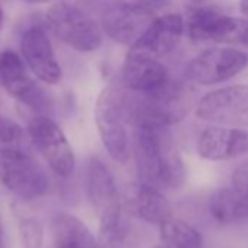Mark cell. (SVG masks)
Here are the masks:
<instances>
[{
  "label": "cell",
  "mask_w": 248,
  "mask_h": 248,
  "mask_svg": "<svg viewBox=\"0 0 248 248\" xmlns=\"http://www.w3.org/2000/svg\"><path fill=\"white\" fill-rule=\"evenodd\" d=\"M3 27V12H2V9H0V28Z\"/></svg>",
  "instance_id": "27"
},
{
  "label": "cell",
  "mask_w": 248,
  "mask_h": 248,
  "mask_svg": "<svg viewBox=\"0 0 248 248\" xmlns=\"http://www.w3.org/2000/svg\"><path fill=\"white\" fill-rule=\"evenodd\" d=\"M152 21V11L121 0L105 11L101 28L111 40L132 47Z\"/></svg>",
  "instance_id": "10"
},
{
  "label": "cell",
  "mask_w": 248,
  "mask_h": 248,
  "mask_svg": "<svg viewBox=\"0 0 248 248\" xmlns=\"http://www.w3.org/2000/svg\"><path fill=\"white\" fill-rule=\"evenodd\" d=\"M239 9L248 18V0H241V2H239Z\"/></svg>",
  "instance_id": "24"
},
{
  "label": "cell",
  "mask_w": 248,
  "mask_h": 248,
  "mask_svg": "<svg viewBox=\"0 0 248 248\" xmlns=\"http://www.w3.org/2000/svg\"><path fill=\"white\" fill-rule=\"evenodd\" d=\"M47 24L53 34L80 53L98 50L102 44V28L80 8L59 2L47 12Z\"/></svg>",
  "instance_id": "4"
},
{
  "label": "cell",
  "mask_w": 248,
  "mask_h": 248,
  "mask_svg": "<svg viewBox=\"0 0 248 248\" xmlns=\"http://www.w3.org/2000/svg\"><path fill=\"white\" fill-rule=\"evenodd\" d=\"M0 183L21 199L32 200L47 194L50 180L44 168L18 148H0Z\"/></svg>",
  "instance_id": "5"
},
{
  "label": "cell",
  "mask_w": 248,
  "mask_h": 248,
  "mask_svg": "<svg viewBox=\"0 0 248 248\" xmlns=\"http://www.w3.org/2000/svg\"><path fill=\"white\" fill-rule=\"evenodd\" d=\"M123 80L135 92L152 91L168 80L167 69L156 57L130 50L123 67Z\"/></svg>",
  "instance_id": "15"
},
{
  "label": "cell",
  "mask_w": 248,
  "mask_h": 248,
  "mask_svg": "<svg viewBox=\"0 0 248 248\" xmlns=\"http://www.w3.org/2000/svg\"><path fill=\"white\" fill-rule=\"evenodd\" d=\"M0 83L11 96L32 109H41L46 105L44 92L28 76L22 60L11 50L0 54Z\"/></svg>",
  "instance_id": "11"
},
{
  "label": "cell",
  "mask_w": 248,
  "mask_h": 248,
  "mask_svg": "<svg viewBox=\"0 0 248 248\" xmlns=\"http://www.w3.org/2000/svg\"><path fill=\"white\" fill-rule=\"evenodd\" d=\"M124 2H129V3H133V5H138V6H142L145 9H149L154 12V9H158L164 5H167L170 0H124Z\"/></svg>",
  "instance_id": "23"
},
{
  "label": "cell",
  "mask_w": 248,
  "mask_h": 248,
  "mask_svg": "<svg viewBox=\"0 0 248 248\" xmlns=\"http://www.w3.org/2000/svg\"><path fill=\"white\" fill-rule=\"evenodd\" d=\"M155 248H168V247H167V245L164 244V245H158V247H155Z\"/></svg>",
  "instance_id": "28"
},
{
  "label": "cell",
  "mask_w": 248,
  "mask_h": 248,
  "mask_svg": "<svg viewBox=\"0 0 248 248\" xmlns=\"http://www.w3.org/2000/svg\"><path fill=\"white\" fill-rule=\"evenodd\" d=\"M3 244V226H2V220H0V248H2Z\"/></svg>",
  "instance_id": "26"
},
{
  "label": "cell",
  "mask_w": 248,
  "mask_h": 248,
  "mask_svg": "<svg viewBox=\"0 0 248 248\" xmlns=\"http://www.w3.org/2000/svg\"><path fill=\"white\" fill-rule=\"evenodd\" d=\"M86 186L91 204L99 220L102 239L105 242L115 241L121 216L120 196L111 171L98 158H92L88 165Z\"/></svg>",
  "instance_id": "6"
},
{
  "label": "cell",
  "mask_w": 248,
  "mask_h": 248,
  "mask_svg": "<svg viewBox=\"0 0 248 248\" xmlns=\"http://www.w3.org/2000/svg\"><path fill=\"white\" fill-rule=\"evenodd\" d=\"M232 210L233 220L248 216V162L232 175L231 184L222 188Z\"/></svg>",
  "instance_id": "19"
},
{
  "label": "cell",
  "mask_w": 248,
  "mask_h": 248,
  "mask_svg": "<svg viewBox=\"0 0 248 248\" xmlns=\"http://www.w3.org/2000/svg\"><path fill=\"white\" fill-rule=\"evenodd\" d=\"M135 159L140 178L148 184L178 188L186 181L183 158L164 129L136 127Z\"/></svg>",
  "instance_id": "1"
},
{
  "label": "cell",
  "mask_w": 248,
  "mask_h": 248,
  "mask_svg": "<svg viewBox=\"0 0 248 248\" xmlns=\"http://www.w3.org/2000/svg\"><path fill=\"white\" fill-rule=\"evenodd\" d=\"M140 98L127 99L129 121L135 127H159L165 129L174 123L181 121L193 105L190 91L178 82L167 80L161 86L139 92Z\"/></svg>",
  "instance_id": "2"
},
{
  "label": "cell",
  "mask_w": 248,
  "mask_h": 248,
  "mask_svg": "<svg viewBox=\"0 0 248 248\" xmlns=\"http://www.w3.org/2000/svg\"><path fill=\"white\" fill-rule=\"evenodd\" d=\"M51 229L57 248H101L88 226L70 213H57L53 217Z\"/></svg>",
  "instance_id": "17"
},
{
  "label": "cell",
  "mask_w": 248,
  "mask_h": 248,
  "mask_svg": "<svg viewBox=\"0 0 248 248\" xmlns=\"http://www.w3.org/2000/svg\"><path fill=\"white\" fill-rule=\"evenodd\" d=\"M161 239L168 248H202L203 236L190 223L174 216L159 225Z\"/></svg>",
  "instance_id": "18"
},
{
  "label": "cell",
  "mask_w": 248,
  "mask_h": 248,
  "mask_svg": "<svg viewBox=\"0 0 248 248\" xmlns=\"http://www.w3.org/2000/svg\"><path fill=\"white\" fill-rule=\"evenodd\" d=\"M21 50L31 72L43 82L56 85L62 79V67L46 32L40 28H30L22 35Z\"/></svg>",
  "instance_id": "12"
},
{
  "label": "cell",
  "mask_w": 248,
  "mask_h": 248,
  "mask_svg": "<svg viewBox=\"0 0 248 248\" xmlns=\"http://www.w3.org/2000/svg\"><path fill=\"white\" fill-rule=\"evenodd\" d=\"M28 133L37 151L57 175L66 178L73 174V151L63 130L51 118L46 115L32 117L28 124Z\"/></svg>",
  "instance_id": "8"
},
{
  "label": "cell",
  "mask_w": 248,
  "mask_h": 248,
  "mask_svg": "<svg viewBox=\"0 0 248 248\" xmlns=\"http://www.w3.org/2000/svg\"><path fill=\"white\" fill-rule=\"evenodd\" d=\"M248 66V54L235 48H210L196 56L186 76L199 85H215L236 76Z\"/></svg>",
  "instance_id": "9"
},
{
  "label": "cell",
  "mask_w": 248,
  "mask_h": 248,
  "mask_svg": "<svg viewBox=\"0 0 248 248\" xmlns=\"http://www.w3.org/2000/svg\"><path fill=\"white\" fill-rule=\"evenodd\" d=\"M30 3H50V2H57V0H27Z\"/></svg>",
  "instance_id": "25"
},
{
  "label": "cell",
  "mask_w": 248,
  "mask_h": 248,
  "mask_svg": "<svg viewBox=\"0 0 248 248\" xmlns=\"http://www.w3.org/2000/svg\"><path fill=\"white\" fill-rule=\"evenodd\" d=\"M127 204L133 215L152 225H161L172 217L170 200L155 186L148 183H139L129 187Z\"/></svg>",
  "instance_id": "16"
},
{
  "label": "cell",
  "mask_w": 248,
  "mask_h": 248,
  "mask_svg": "<svg viewBox=\"0 0 248 248\" xmlns=\"http://www.w3.org/2000/svg\"><path fill=\"white\" fill-rule=\"evenodd\" d=\"M19 235L24 248H41L44 231L41 223L34 217H27L19 223Z\"/></svg>",
  "instance_id": "21"
},
{
  "label": "cell",
  "mask_w": 248,
  "mask_h": 248,
  "mask_svg": "<svg viewBox=\"0 0 248 248\" xmlns=\"http://www.w3.org/2000/svg\"><path fill=\"white\" fill-rule=\"evenodd\" d=\"M96 127L108 155L117 164H126L130 158L127 133L129 112L126 93L115 86H107L96 99Z\"/></svg>",
  "instance_id": "3"
},
{
  "label": "cell",
  "mask_w": 248,
  "mask_h": 248,
  "mask_svg": "<svg viewBox=\"0 0 248 248\" xmlns=\"http://www.w3.org/2000/svg\"><path fill=\"white\" fill-rule=\"evenodd\" d=\"M196 114L199 118L228 127H248V85H232L204 95Z\"/></svg>",
  "instance_id": "7"
},
{
  "label": "cell",
  "mask_w": 248,
  "mask_h": 248,
  "mask_svg": "<svg viewBox=\"0 0 248 248\" xmlns=\"http://www.w3.org/2000/svg\"><path fill=\"white\" fill-rule=\"evenodd\" d=\"M184 32L183 18L177 14L162 15L154 19L140 38L130 47L152 57H161L171 53L180 43Z\"/></svg>",
  "instance_id": "14"
},
{
  "label": "cell",
  "mask_w": 248,
  "mask_h": 248,
  "mask_svg": "<svg viewBox=\"0 0 248 248\" xmlns=\"http://www.w3.org/2000/svg\"><path fill=\"white\" fill-rule=\"evenodd\" d=\"M25 138L24 129L8 117L0 115V145L16 148Z\"/></svg>",
  "instance_id": "22"
},
{
  "label": "cell",
  "mask_w": 248,
  "mask_h": 248,
  "mask_svg": "<svg viewBox=\"0 0 248 248\" xmlns=\"http://www.w3.org/2000/svg\"><path fill=\"white\" fill-rule=\"evenodd\" d=\"M197 152L207 161H228L248 154V130L238 127H209L197 140Z\"/></svg>",
  "instance_id": "13"
},
{
  "label": "cell",
  "mask_w": 248,
  "mask_h": 248,
  "mask_svg": "<svg viewBox=\"0 0 248 248\" xmlns=\"http://www.w3.org/2000/svg\"><path fill=\"white\" fill-rule=\"evenodd\" d=\"M215 41L225 44H241L248 47V19H239L225 15Z\"/></svg>",
  "instance_id": "20"
}]
</instances>
